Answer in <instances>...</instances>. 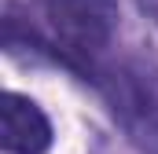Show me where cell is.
I'll use <instances>...</instances> for the list:
<instances>
[{
	"instance_id": "obj_1",
	"label": "cell",
	"mask_w": 158,
	"mask_h": 154,
	"mask_svg": "<svg viewBox=\"0 0 158 154\" xmlns=\"http://www.w3.org/2000/svg\"><path fill=\"white\" fill-rule=\"evenodd\" d=\"M48 18V33H40L37 51L52 63L92 81L96 66L107 59V48L118 33V4L114 0H37Z\"/></svg>"
},
{
	"instance_id": "obj_2",
	"label": "cell",
	"mask_w": 158,
	"mask_h": 154,
	"mask_svg": "<svg viewBox=\"0 0 158 154\" xmlns=\"http://www.w3.org/2000/svg\"><path fill=\"white\" fill-rule=\"evenodd\" d=\"M110 117L140 154H158V66L140 55L103 59L92 74Z\"/></svg>"
},
{
	"instance_id": "obj_3",
	"label": "cell",
	"mask_w": 158,
	"mask_h": 154,
	"mask_svg": "<svg viewBox=\"0 0 158 154\" xmlns=\"http://www.w3.org/2000/svg\"><path fill=\"white\" fill-rule=\"evenodd\" d=\"M0 143L7 154H48L55 143V128L37 99L22 92H4L0 103Z\"/></svg>"
}]
</instances>
